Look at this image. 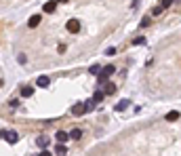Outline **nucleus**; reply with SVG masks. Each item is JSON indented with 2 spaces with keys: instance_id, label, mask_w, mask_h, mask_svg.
<instances>
[{
  "instance_id": "f257e3e1",
  "label": "nucleus",
  "mask_w": 181,
  "mask_h": 156,
  "mask_svg": "<svg viewBox=\"0 0 181 156\" xmlns=\"http://www.w3.org/2000/svg\"><path fill=\"white\" fill-rule=\"evenodd\" d=\"M114 72H116V68H114V65H105L103 70H101V72L97 74V78H99V86L105 85V82H107V78H110L112 74H114Z\"/></svg>"
},
{
  "instance_id": "f03ea898",
  "label": "nucleus",
  "mask_w": 181,
  "mask_h": 156,
  "mask_svg": "<svg viewBox=\"0 0 181 156\" xmlns=\"http://www.w3.org/2000/svg\"><path fill=\"white\" fill-rule=\"evenodd\" d=\"M65 30L72 32V34H78V32H80V21H78V19H70V21L65 23Z\"/></svg>"
},
{
  "instance_id": "7ed1b4c3",
  "label": "nucleus",
  "mask_w": 181,
  "mask_h": 156,
  "mask_svg": "<svg viewBox=\"0 0 181 156\" xmlns=\"http://www.w3.org/2000/svg\"><path fill=\"white\" fill-rule=\"evenodd\" d=\"M2 137H4L8 143H17L19 142V135L15 133V131H2Z\"/></svg>"
},
{
  "instance_id": "20e7f679",
  "label": "nucleus",
  "mask_w": 181,
  "mask_h": 156,
  "mask_svg": "<svg viewBox=\"0 0 181 156\" xmlns=\"http://www.w3.org/2000/svg\"><path fill=\"white\" fill-rule=\"evenodd\" d=\"M86 112V103H76V106H72V114L74 116H80V114Z\"/></svg>"
},
{
  "instance_id": "39448f33",
  "label": "nucleus",
  "mask_w": 181,
  "mask_h": 156,
  "mask_svg": "<svg viewBox=\"0 0 181 156\" xmlns=\"http://www.w3.org/2000/svg\"><path fill=\"white\" fill-rule=\"evenodd\" d=\"M44 13H55V8H57V0H51V2H47L44 4Z\"/></svg>"
},
{
  "instance_id": "423d86ee",
  "label": "nucleus",
  "mask_w": 181,
  "mask_h": 156,
  "mask_svg": "<svg viewBox=\"0 0 181 156\" xmlns=\"http://www.w3.org/2000/svg\"><path fill=\"white\" fill-rule=\"evenodd\" d=\"M40 15H32L30 17V21H28V28H38V23H40Z\"/></svg>"
},
{
  "instance_id": "0eeeda50",
  "label": "nucleus",
  "mask_w": 181,
  "mask_h": 156,
  "mask_svg": "<svg viewBox=\"0 0 181 156\" xmlns=\"http://www.w3.org/2000/svg\"><path fill=\"white\" fill-rule=\"evenodd\" d=\"M55 137H57V142H59V143H65L68 139H70V135H68V133H63V131H57Z\"/></svg>"
},
{
  "instance_id": "6e6552de",
  "label": "nucleus",
  "mask_w": 181,
  "mask_h": 156,
  "mask_svg": "<svg viewBox=\"0 0 181 156\" xmlns=\"http://www.w3.org/2000/svg\"><path fill=\"white\" fill-rule=\"evenodd\" d=\"M21 95H23V97H32V95H34V86H21Z\"/></svg>"
},
{
  "instance_id": "1a4fd4ad",
  "label": "nucleus",
  "mask_w": 181,
  "mask_h": 156,
  "mask_svg": "<svg viewBox=\"0 0 181 156\" xmlns=\"http://www.w3.org/2000/svg\"><path fill=\"white\" fill-rule=\"evenodd\" d=\"M36 85H38V86H42V89H44V86H49V85H51L49 76H40L38 80H36Z\"/></svg>"
},
{
  "instance_id": "9d476101",
  "label": "nucleus",
  "mask_w": 181,
  "mask_h": 156,
  "mask_svg": "<svg viewBox=\"0 0 181 156\" xmlns=\"http://www.w3.org/2000/svg\"><path fill=\"white\" fill-rule=\"evenodd\" d=\"M177 118H179V112H177V110H173V112L167 114V120H168V122H175Z\"/></svg>"
},
{
  "instance_id": "9b49d317",
  "label": "nucleus",
  "mask_w": 181,
  "mask_h": 156,
  "mask_svg": "<svg viewBox=\"0 0 181 156\" xmlns=\"http://www.w3.org/2000/svg\"><path fill=\"white\" fill-rule=\"evenodd\" d=\"M101 99H103V91H95V95H93V99H90V101H93V103H99Z\"/></svg>"
},
{
  "instance_id": "f8f14e48",
  "label": "nucleus",
  "mask_w": 181,
  "mask_h": 156,
  "mask_svg": "<svg viewBox=\"0 0 181 156\" xmlns=\"http://www.w3.org/2000/svg\"><path fill=\"white\" fill-rule=\"evenodd\" d=\"M36 143H38L40 148H47V146H49V137H38V139H36Z\"/></svg>"
},
{
  "instance_id": "ddd939ff",
  "label": "nucleus",
  "mask_w": 181,
  "mask_h": 156,
  "mask_svg": "<svg viewBox=\"0 0 181 156\" xmlns=\"http://www.w3.org/2000/svg\"><path fill=\"white\" fill-rule=\"evenodd\" d=\"M105 93H107V95H114V93H116V86L112 85V82H105Z\"/></svg>"
},
{
  "instance_id": "4468645a",
  "label": "nucleus",
  "mask_w": 181,
  "mask_h": 156,
  "mask_svg": "<svg viewBox=\"0 0 181 156\" xmlns=\"http://www.w3.org/2000/svg\"><path fill=\"white\" fill-rule=\"evenodd\" d=\"M55 152H57L59 156H63L65 152H68V150H65V146H63V143H57V146H55Z\"/></svg>"
},
{
  "instance_id": "2eb2a0df",
  "label": "nucleus",
  "mask_w": 181,
  "mask_h": 156,
  "mask_svg": "<svg viewBox=\"0 0 181 156\" xmlns=\"http://www.w3.org/2000/svg\"><path fill=\"white\" fill-rule=\"evenodd\" d=\"M70 137L72 139H80V137H82V131H80V129H74V131L70 133Z\"/></svg>"
},
{
  "instance_id": "dca6fc26",
  "label": "nucleus",
  "mask_w": 181,
  "mask_h": 156,
  "mask_svg": "<svg viewBox=\"0 0 181 156\" xmlns=\"http://www.w3.org/2000/svg\"><path fill=\"white\" fill-rule=\"evenodd\" d=\"M126 108H129V99H124V101H120L118 106H116V110H118V112H122V110H126Z\"/></svg>"
},
{
  "instance_id": "f3484780",
  "label": "nucleus",
  "mask_w": 181,
  "mask_h": 156,
  "mask_svg": "<svg viewBox=\"0 0 181 156\" xmlns=\"http://www.w3.org/2000/svg\"><path fill=\"white\" fill-rule=\"evenodd\" d=\"M89 72L93 74V76H97L99 72H101V65H90V68H89Z\"/></svg>"
},
{
  "instance_id": "a211bd4d",
  "label": "nucleus",
  "mask_w": 181,
  "mask_h": 156,
  "mask_svg": "<svg viewBox=\"0 0 181 156\" xmlns=\"http://www.w3.org/2000/svg\"><path fill=\"white\" fill-rule=\"evenodd\" d=\"M133 44H135V47H139V44H145V38H143V36H137V38L133 40Z\"/></svg>"
},
{
  "instance_id": "6ab92c4d",
  "label": "nucleus",
  "mask_w": 181,
  "mask_h": 156,
  "mask_svg": "<svg viewBox=\"0 0 181 156\" xmlns=\"http://www.w3.org/2000/svg\"><path fill=\"white\" fill-rule=\"evenodd\" d=\"M171 2H173V0H160V7H162V11L171 7Z\"/></svg>"
},
{
  "instance_id": "aec40b11",
  "label": "nucleus",
  "mask_w": 181,
  "mask_h": 156,
  "mask_svg": "<svg viewBox=\"0 0 181 156\" xmlns=\"http://www.w3.org/2000/svg\"><path fill=\"white\" fill-rule=\"evenodd\" d=\"M17 61H19V64H25L28 59H25V55H23V53H21V55H17Z\"/></svg>"
},
{
  "instance_id": "412c9836",
  "label": "nucleus",
  "mask_w": 181,
  "mask_h": 156,
  "mask_svg": "<svg viewBox=\"0 0 181 156\" xmlns=\"http://www.w3.org/2000/svg\"><path fill=\"white\" fill-rule=\"evenodd\" d=\"M150 23H152V21H150V19H147V17H145V19H141V28H147V25H150Z\"/></svg>"
},
{
  "instance_id": "4be33fe9",
  "label": "nucleus",
  "mask_w": 181,
  "mask_h": 156,
  "mask_svg": "<svg viewBox=\"0 0 181 156\" xmlns=\"http://www.w3.org/2000/svg\"><path fill=\"white\" fill-rule=\"evenodd\" d=\"M8 106H11V108H17V106H19V101H17V99H11V101H8Z\"/></svg>"
},
{
  "instance_id": "5701e85b",
  "label": "nucleus",
  "mask_w": 181,
  "mask_h": 156,
  "mask_svg": "<svg viewBox=\"0 0 181 156\" xmlns=\"http://www.w3.org/2000/svg\"><path fill=\"white\" fill-rule=\"evenodd\" d=\"M160 13H162V7H156V8L152 11V15H160Z\"/></svg>"
},
{
  "instance_id": "b1692460",
  "label": "nucleus",
  "mask_w": 181,
  "mask_h": 156,
  "mask_svg": "<svg viewBox=\"0 0 181 156\" xmlns=\"http://www.w3.org/2000/svg\"><path fill=\"white\" fill-rule=\"evenodd\" d=\"M114 53H116V49H114V47H110V49L105 51V55H114Z\"/></svg>"
},
{
  "instance_id": "393cba45",
  "label": "nucleus",
  "mask_w": 181,
  "mask_h": 156,
  "mask_svg": "<svg viewBox=\"0 0 181 156\" xmlns=\"http://www.w3.org/2000/svg\"><path fill=\"white\" fill-rule=\"evenodd\" d=\"M38 156H51V152H47V150H44V152H40Z\"/></svg>"
},
{
  "instance_id": "a878e982",
  "label": "nucleus",
  "mask_w": 181,
  "mask_h": 156,
  "mask_svg": "<svg viewBox=\"0 0 181 156\" xmlns=\"http://www.w3.org/2000/svg\"><path fill=\"white\" fill-rule=\"evenodd\" d=\"M57 2H68V0H57Z\"/></svg>"
}]
</instances>
